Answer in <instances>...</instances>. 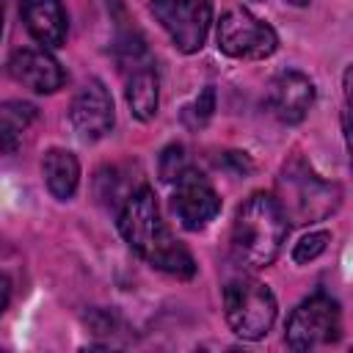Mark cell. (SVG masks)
<instances>
[{"label": "cell", "mask_w": 353, "mask_h": 353, "mask_svg": "<svg viewBox=\"0 0 353 353\" xmlns=\"http://www.w3.org/2000/svg\"><path fill=\"white\" fill-rule=\"evenodd\" d=\"M116 226L124 243L154 270L168 273L174 279L196 276V259L165 226L154 190L149 185H141L127 193V199L119 207Z\"/></svg>", "instance_id": "6da1fadb"}, {"label": "cell", "mask_w": 353, "mask_h": 353, "mask_svg": "<svg viewBox=\"0 0 353 353\" xmlns=\"http://www.w3.org/2000/svg\"><path fill=\"white\" fill-rule=\"evenodd\" d=\"M290 223L273 193H251L232 221V254L243 268L262 270L276 262Z\"/></svg>", "instance_id": "7a4b0ae2"}, {"label": "cell", "mask_w": 353, "mask_h": 353, "mask_svg": "<svg viewBox=\"0 0 353 353\" xmlns=\"http://www.w3.org/2000/svg\"><path fill=\"white\" fill-rule=\"evenodd\" d=\"M273 199L279 201L290 226H312L328 221L339 210L342 188L323 179L303 154H292L276 176Z\"/></svg>", "instance_id": "3957f363"}, {"label": "cell", "mask_w": 353, "mask_h": 353, "mask_svg": "<svg viewBox=\"0 0 353 353\" xmlns=\"http://www.w3.org/2000/svg\"><path fill=\"white\" fill-rule=\"evenodd\" d=\"M276 312H279L276 295L259 279L234 276L223 284V314H226L229 328L240 339L245 342L262 339L273 328Z\"/></svg>", "instance_id": "277c9868"}, {"label": "cell", "mask_w": 353, "mask_h": 353, "mask_svg": "<svg viewBox=\"0 0 353 353\" xmlns=\"http://www.w3.org/2000/svg\"><path fill=\"white\" fill-rule=\"evenodd\" d=\"M339 334H342L339 303L325 292H314L306 301H301L284 325L287 347L298 353L331 345L339 339Z\"/></svg>", "instance_id": "5b68a950"}, {"label": "cell", "mask_w": 353, "mask_h": 353, "mask_svg": "<svg viewBox=\"0 0 353 353\" xmlns=\"http://www.w3.org/2000/svg\"><path fill=\"white\" fill-rule=\"evenodd\" d=\"M215 41H218V50L229 58L262 61V58H270L276 52L279 33L265 19L251 14L248 8L237 6V8H229L221 14Z\"/></svg>", "instance_id": "8992f818"}, {"label": "cell", "mask_w": 353, "mask_h": 353, "mask_svg": "<svg viewBox=\"0 0 353 353\" xmlns=\"http://www.w3.org/2000/svg\"><path fill=\"white\" fill-rule=\"evenodd\" d=\"M149 11L182 55H193L204 47L212 25L210 0H149Z\"/></svg>", "instance_id": "52a82bcc"}, {"label": "cell", "mask_w": 353, "mask_h": 353, "mask_svg": "<svg viewBox=\"0 0 353 353\" xmlns=\"http://www.w3.org/2000/svg\"><path fill=\"white\" fill-rule=\"evenodd\" d=\"M171 185H174L171 210H174V215H176L182 229L201 232L210 221H215V215L221 212V196L215 193L210 179L196 165H190Z\"/></svg>", "instance_id": "ba28073f"}, {"label": "cell", "mask_w": 353, "mask_h": 353, "mask_svg": "<svg viewBox=\"0 0 353 353\" xmlns=\"http://www.w3.org/2000/svg\"><path fill=\"white\" fill-rule=\"evenodd\" d=\"M113 121H116V113H113L110 91L105 88V83L99 77H88L77 88V94L72 97V105H69L72 130L77 132L80 141L94 143L113 130Z\"/></svg>", "instance_id": "9c48e42d"}, {"label": "cell", "mask_w": 353, "mask_h": 353, "mask_svg": "<svg viewBox=\"0 0 353 353\" xmlns=\"http://www.w3.org/2000/svg\"><path fill=\"white\" fill-rule=\"evenodd\" d=\"M265 102L281 124H301L314 102V83L298 69H284L268 83Z\"/></svg>", "instance_id": "30bf717a"}, {"label": "cell", "mask_w": 353, "mask_h": 353, "mask_svg": "<svg viewBox=\"0 0 353 353\" xmlns=\"http://www.w3.org/2000/svg\"><path fill=\"white\" fill-rule=\"evenodd\" d=\"M8 74L33 94H55L66 83L63 66L47 47H19L8 58Z\"/></svg>", "instance_id": "8fae6325"}, {"label": "cell", "mask_w": 353, "mask_h": 353, "mask_svg": "<svg viewBox=\"0 0 353 353\" xmlns=\"http://www.w3.org/2000/svg\"><path fill=\"white\" fill-rule=\"evenodd\" d=\"M19 17L25 30L47 50H58L66 44L69 22L61 0H19Z\"/></svg>", "instance_id": "7c38bea8"}, {"label": "cell", "mask_w": 353, "mask_h": 353, "mask_svg": "<svg viewBox=\"0 0 353 353\" xmlns=\"http://www.w3.org/2000/svg\"><path fill=\"white\" fill-rule=\"evenodd\" d=\"M124 99L138 121H152L160 105V77L154 63L138 66L124 74Z\"/></svg>", "instance_id": "4fadbf2b"}, {"label": "cell", "mask_w": 353, "mask_h": 353, "mask_svg": "<svg viewBox=\"0 0 353 353\" xmlns=\"http://www.w3.org/2000/svg\"><path fill=\"white\" fill-rule=\"evenodd\" d=\"M41 176L52 199L69 201L80 185V160L61 146H52L41 157Z\"/></svg>", "instance_id": "5bb4252c"}, {"label": "cell", "mask_w": 353, "mask_h": 353, "mask_svg": "<svg viewBox=\"0 0 353 353\" xmlns=\"http://www.w3.org/2000/svg\"><path fill=\"white\" fill-rule=\"evenodd\" d=\"M36 116H39V110L30 102H22V99L3 102V108H0V141H3L6 154L17 152V146L22 141V132L36 121Z\"/></svg>", "instance_id": "9a60e30c"}, {"label": "cell", "mask_w": 353, "mask_h": 353, "mask_svg": "<svg viewBox=\"0 0 353 353\" xmlns=\"http://www.w3.org/2000/svg\"><path fill=\"white\" fill-rule=\"evenodd\" d=\"M212 110H215V88L207 85V88L182 110V121H185L188 130L199 132V130H204L207 121L212 119Z\"/></svg>", "instance_id": "2e32d148"}, {"label": "cell", "mask_w": 353, "mask_h": 353, "mask_svg": "<svg viewBox=\"0 0 353 353\" xmlns=\"http://www.w3.org/2000/svg\"><path fill=\"white\" fill-rule=\"evenodd\" d=\"M342 135H345V149H347V163L353 171V63L342 74Z\"/></svg>", "instance_id": "e0dca14e"}, {"label": "cell", "mask_w": 353, "mask_h": 353, "mask_svg": "<svg viewBox=\"0 0 353 353\" xmlns=\"http://www.w3.org/2000/svg\"><path fill=\"white\" fill-rule=\"evenodd\" d=\"M190 165H193V163H190L185 146H182V143H171V146H165L163 154H160V179H163V182H174V179L182 176Z\"/></svg>", "instance_id": "ac0fdd59"}, {"label": "cell", "mask_w": 353, "mask_h": 353, "mask_svg": "<svg viewBox=\"0 0 353 353\" xmlns=\"http://www.w3.org/2000/svg\"><path fill=\"white\" fill-rule=\"evenodd\" d=\"M328 240H331V234H328L325 229L303 234V237L295 243V248H292V259H295L298 265H309V262H314V259L328 248Z\"/></svg>", "instance_id": "d6986e66"}, {"label": "cell", "mask_w": 353, "mask_h": 353, "mask_svg": "<svg viewBox=\"0 0 353 353\" xmlns=\"http://www.w3.org/2000/svg\"><path fill=\"white\" fill-rule=\"evenodd\" d=\"M8 303H11V279L3 276V309H0V312H6Z\"/></svg>", "instance_id": "ffe728a7"}, {"label": "cell", "mask_w": 353, "mask_h": 353, "mask_svg": "<svg viewBox=\"0 0 353 353\" xmlns=\"http://www.w3.org/2000/svg\"><path fill=\"white\" fill-rule=\"evenodd\" d=\"M287 3H292V6H298V8H301V6H309V0H287Z\"/></svg>", "instance_id": "44dd1931"}]
</instances>
